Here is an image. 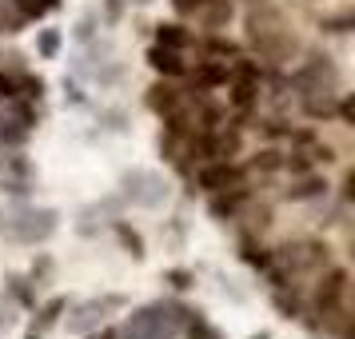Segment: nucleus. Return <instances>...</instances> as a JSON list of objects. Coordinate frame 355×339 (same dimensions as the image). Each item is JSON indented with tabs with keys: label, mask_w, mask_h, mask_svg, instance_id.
<instances>
[{
	"label": "nucleus",
	"mask_w": 355,
	"mask_h": 339,
	"mask_svg": "<svg viewBox=\"0 0 355 339\" xmlns=\"http://www.w3.org/2000/svg\"><path fill=\"white\" fill-rule=\"evenodd\" d=\"M248 40L272 64H284V60H291L300 52V40L291 36V28L284 24V17L275 8H252L248 12Z\"/></svg>",
	"instance_id": "obj_1"
},
{
	"label": "nucleus",
	"mask_w": 355,
	"mask_h": 339,
	"mask_svg": "<svg viewBox=\"0 0 355 339\" xmlns=\"http://www.w3.org/2000/svg\"><path fill=\"white\" fill-rule=\"evenodd\" d=\"M56 224H60V216L52 208H20L0 220V232H8L17 243H40L56 232Z\"/></svg>",
	"instance_id": "obj_2"
},
{
	"label": "nucleus",
	"mask_w": 355,
	"mask_h": 339,
	"mask_svg": "<svg viewBox=\"0 0 355 339\" xmlns=\"http://www.w3.org/2000/svg\"><path fill=\"white\" fill-rule=\"evenodd\" d=\"M112 307H124V295H104V299H88V304H80L76 311H72V320H68V331H76V336L96 331Z\"/></svg>",
	"instance_id": "obj_3"
},
{
	"label": "nucleus",
	"mask_w": 355,
	"mask_h": 339,
	"mask_svg": "<svg viewBox=\"0 0 355 339\" xmlns=\"http://www.w3.org/2000/svg\"><path fill=\"white\" fill-rule=\"evenodd\" d=\"M291 80H295V88H300L304 96H307V92H336L339 72H336L331 64H327L323 56H315V60H307V64L300 68V72H295Z\"/></svg>",
	"instance_id": "obj_4"
},
{
	"label": "nucleus",
	"mask_w": 355,
	"mask_h": 339,
	"mask_svg": "<svg viewBox=\"0 0 355 339\" xmlns=\"http://www.w3.org/2000/svg\"><path fill=\"white\" fill-rule=\"evenodd\" d=\"M200 188H208V192H236L243 188V172L236 168L232 160H216L208 168H200Z\"/></svg>",
	"instance_id": "obj_5"
},
{
	"label": "nucleus",
	"mask_w": 355,
	"mask_h": 339,
	"mask_svg": "<svg viewBox=\"0 0 355 339\" xmlns=\"http://www.w3.org/2000/svg\"><path fill=\"white\" fill-rule=\"evenodd\" d=\"M279 263H284L288 272L327 268V247H320V243H288V247H279Z\"/></svg>",
	"instance_id": "obj_6"
},
{
	"label": "nucleus",
	"mask_w": 355,
	"mask_h": 339,
	"mask_svg": "<svg viewBox=\"0 0 355 339\" xmlns=\"http://www.w3.org/2000/svg\"><path fill=\"white\" fill-rule=\"evenodd\" d=\"M343 291H347V272L331 268V272H327V279L320 284V291H315V304H320L323 315L339 311V304H343Z\"/></svg>",
	"instance_id": "obj_7"
},
{
	"label": "nucleus",
	"mask_w": 355,
	"mask_h": 339,
	"mask_svg": "<svg viewBox=\"0 0 355 339\" xmlns=\"http://www.w3.org/2000/svg\"><path fill=\"white\" fill-rule=\"evenodd\" d=\"M148 64L156 68L160 76H184V72H188V64L180 60V52L164 49V44H152V49H148Z\"/></svg>",
	"instance_id": "obj_8"
},
{
	"label": "nucleus",
	"mask_w": 355,
	"mask_h": 339,
	"mask_svg": "<svg viewBox=\"0 0 355 339\" xmlns=\"http://www.w3.org/2000/svg\"><path fill=\"white\" fill-rule=\"evenodd\" d=\"M196 20L204 28H224L227 20H232V0H204V8L196 12Z\"/></svg>",
	"instance_id": "obj_9"
},
{
	"label": "nucleus",
	"mask_w": 355,
	"mask_h": 339,
	"mask_svg": "<svg viewBox=\"0 0 355 339\" xmlns=\"http://www.w3.org/2000/svg\"><path fill=\"white\" fill-rule=\"evenodd\" d=\"M148 108H152V112H160V116L176 112V108H180V92L172 88V84H156V88L148 92Z\"/></svg>",
	"instance_id": "obj_10"
},
{
	"label": "nucleus",
	"mask_w": 355,
	"mask_h": 339,
	"mask_svg": "<svg viewBox=\"0 0 355 339\" xmlns=\"http://www.w3.org/2000/svg\"><path fill=\"white\" fill-rule=\"evenodd\" d=\"M156 44L180 52V49H188V44H192V36H188L184 24H160V28H156Z\"/></svg>",
	"instance_id": "obj_11"
},
{
	"label": "nucleus",
	"mask_w": 355,
	"mask_h": 339,
	"mask_svg": "<svg viewBox=\"0 0 355 339\" xmlns=\"http://www.w3.org/2000/svg\"><path fill=\"white\" fill-rule=\"evenodd\" d=\"M12 4H17L20 20H40V17H49V12H56L60 0H12Z\"/></svg>",
	"instance_id": "obj_12"
},
{
	"label": "nucleus",
	"mask_w": 355,
	"mask_h": 339,
	"mask_svg": "<svg viewBox=\"0 0 355 339\" xmlns=\"http://www.w3.org/2000/svg\"><path fill=\"white\" fill-rule=\"evenodd\" d=\"M256 96H259V88L252 84V76H240V80L232 84V104H236L240 112H248V108L256 104Z\"/></svg>",
	"instance_id": "obj_13"
},
{
	"label": "nucleus",
	"mask_w": 355,
	"mask_h": 339,
	"mask_svg": "<svg viewBox=\"0 0 355 339\" xmlns=\"http://www.w3.org/2000/svg\"><path fill=\"white\" fill-rule=\"evenodd\" d=\"M243 204V188H236V192H216V200H211V216H236Z\"/></svg>",
	"instance_id": "obj_14"
},
{
	"label": "nucleus",
	"mask_w": 355,
	"mask_h": 339,
	"mask_svg": "<svg viewBox=\"0 0 355 339\" xmlns=\"http://www.w3.org/2000/svg\"><path fill=\"white\" fill-rule=\"evenodd\" d=\"M192 80L200 88H220V84H227V68L224 64H200L192 72Z\"/></svg>",
	"instance_id": "obj_15"
},
{
	"label": "nucleus",
	"mask_w": 355,
	"mask_h": 339,
	"mask_svg": "<svg viewBox=\"0 0 355 339\" xmlns=\"http://www.w3.org/2000/svg\"><path fill=\"white\" fill-rule=\"evenodd\" d=\"M304 108H307V116H327V112H336V92H307V96H304Z\"/></svg>",
	"instance_id": "obj_16"
},
{
	"label": "nucleus",
	"mask_w": 355,
	"mask_h": 339,
	"mask_svg": "<svg viewBox=\"0 0 355 339\" xmlns=\"http://www.w3.org/2000/svg\"><path fill=\"white\" fill-rule=\"evenodd\" d=\"M323 180H315V176H307V180H300L295 188H288V200H311V195H323Z\"/></svg>",
	"instance_id": "obj_17"
},
{
	"label": "nucleus",
	"mask_w": 355,
	"mask_h": 339,
	"mask_svg": "<svg viewBox=\"0 0 355 339\" xmlns=\"http://www.w3.org/2000/svg\"><path fill=\"white\" fill-rule=\"evenodd\" d=\"M184 323H188V339H224L208 320H200V315H188Z\"/></svg>",
	"instance_id": "obj_18"
},
{
	"label": "nucleus",
	"mask_w": 355,
	"mask_h": 339,
	"mask_svg": "<svg viewBox=\"0 0 355 339\" xmlns=\"http://www.w3.org/2000/svg\"><path fill=\"white\" fill-rule=\"evenodd\" d=\"M116 236H120V243H124V247H128V252H132L136 259L144 256V240H140V236H136V232H132L128 224H116Z\"/></svg>",
	"instance_id": "obj_19"
},
{
	"label": "nucleus",
	"mask_w": 355,
	"mask_h": 339,
	"mask_svg": "<svg viewBox=\"0 0 355 339\" xmlns=\"http://www.w3.org/2000/svg\"><path fill=\"white\" fill-rule=\"evenodd\" d=\"M252 168H256V172H275V168H284V160H279V152H272V148H268V152H256Z\"/></svg>",
	"instance_id": "obj_20"
},
{
	"label": "nucleus",
	"mask_w": 355,
	"mask_h": 339,
	"mask_svg": "<svg viewBox=\"0 0 355 339\" xmlns=\"http://www.w3.org/2000/svg\"><path fill=\"white\" fill-rule=\"evenodd\" d=\"M17 96H20V76L0 72V100H17Z\"/></svg>",
	"instance_id": "obj_21"
},
{
	"label": "nucleus",
	"mask_w": 355,
	"mask_h": 339,
	"mask_svg": "<svg viewBox=\"0 0 355 339\" xmlns=\"http://www.w3.org/2000/svg\"><path fill=\"white\" fill-rule=\"evenodd\" d=\"M60 52V33H40V56H56Z\"/></svg>",
	"instance_id": "obj_22"
},
{
	"label": "nucleus",
	"mask_w": 355,
	"mask_h": 339,
	"mask_svg": "<svg viewBox=\"0 0 355 339\" xmlns=\"http://www.w3.org/2000/svg\"><path fill=\"white\" fill-rule=\"evenodd\" d=\"M60 311H64V299L56 295V299H49V307H44V315H40V327H49V323L60 320Z\"/></svg>",
	"instance_id": "obj_23"
},
{
	"label": "nucleus",
	"mask_w": 355,
	"mask_h": 339,
	"mask_svg": "<svg viewBox=\"0 0 355 339\" xmlns=\"http://www.w3.org/2000/svg\"><path fill=\"white\" fill-rule=\"evenodd\" d=\"M208 52H211V56H220V60H224V56H236V44H232V40H211V44H208Z\"/></svg>",
	"instance_id": "obj_24"
},
{
	"label": "nucleus",
	"mask_w": 355,
	"mask_h": 339,
	"mask_svg": "<svg viewBox=\"0 0 355 339\" xmlns=\"http://www.w3.org/2000/svg\"><path fill=\"white\" fill-rule=\"evenodd\" d=\"M172 4H176L180 17H196V12L204 8V0H172Z\"/></svg>",
	"instance_id": "obj_25"
},
{
	"label": "nucleus",
	"mask_w": 355,
	"mask_h": 339,
	"mask_svg": "<svg viewBox=\"0 0 355 339\" xmlns=\"http://www.w3.org/2000/svg\"><path fill=\"white\" fill-rule=\"evenodd\" d=\"M323 28H331V33H347L352 28V17L343 12V17H331V20H323Z\"/></svg>",
	"instance_id": "obj_26"
},
{
	"label": "nucleus",
	"mask_w": 355,
	"mask_h": 339,
	"mask_svg": "<svg viewBox=\"0 0 355 339\" xmlns=\"http://www.w3.org/2000/svg\"><path fill=\"white\" fill-rule=\"evenodd\" d=\"M17 323V311H12V304H0V327H12Z\"/></svg>",
	"instance_id": "obj_27"
},
{
	"label": "nucleus",
	"mask_w": 355,
	"mask_h": 339,
	"mask_svg": "<svg viewBox=\"0 0 355 339\" xmlns=\"http://www.w3.org/2000/svg\"><path fill=\"white\" fill-rule=\"evenodd\" d=\"M339 120H343V124H352V120H355V104H352V100H343V104H339Z\"/></svg>",
	"instance_id": "obj_28"
},
{
	"label": "nucleus",
	"mask_w": 355,
	"mask_h": 339,
	"mask_svg": "<svg viewBox=\"0 0 355 339\" xmlns=\"http://www.w3.org/2000/svg\"><path fill=\"white\" fill-rule=\"evenodd\" d=\"M172 284H176V288H188V284H192V275H188V272H172Z\"/></svg>",
	"instance_id": "obj_29"
},
{
	"label": "nucleus",
	"mask_w": 355,
	"mask_h": 339,
	"mask_svg": "<svg viewBox=\"0 0 355 339\" xmlns=\"http://www.w3.org/2000/svg\"><path fill=\"white\" fill-rule=\"evenodd\" d=\"M88 339H116V331H108V327L104 331H88Z\"/></svg>",
	"instance_id": "obj_30"
},
{
	"label": "nucleus",
	"mask_w": 355,
	"mask_h": 339,
	"mask_svg": "<svg viewBox=\"0 0 355 339\" xmlns=\"http://www.w3.org/2000/svg\"><path fill=\"white\" fill-rule=\"evenodd\" d=\"M252 339H272V336H268V331H259V336H252Z\"/></svg>",
	"instance_id": "obj_31"
},
{
	"label": "nucleus",
	"mask_w": 355,
	"mask_h": 339,
	"mask_svg": "<svg viewBox=\"0 0 355 339\" xmlns=\"http://www.w3.org/2000/svg\"><path fill=\"white\" fill-rule=\"evenodd\" d=\"M28 339H40V336H36V331H33V336H28Z\"/></svg>",
	"instance_id": "obj_32"
},
{
	"label": "nucleus",
	"mask_w": 355,
	"mask_h": 339,
	"mask_svg": "<svg viewBox=\"0 0 355 339\" xmlns=\"http://www.w3.org/2000/svg\"><path fill=\"white\" fill-rule=\"evenodd\" d=\"M0 220H4V216H0Z\"/></svg>",
	"instance_id": "obj_33"
}]
</instances>
